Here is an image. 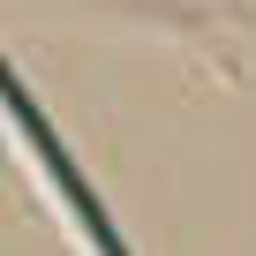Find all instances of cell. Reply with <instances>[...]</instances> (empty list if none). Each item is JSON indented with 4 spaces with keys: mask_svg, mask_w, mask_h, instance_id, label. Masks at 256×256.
Here are the masks:
<instances>
[{
    "mask_svg": "<svg viewBox=\"0 0 256 256\" xmlns=\"http://www.w3.org/2000/svg\"><path fill=\"white\" fill-rule=\"evenodd\" d=\"M0 113L16 120V136L30 144V158H38V174L53 181V196H60V211L83 226V241H90V256H128V241L113 234V218H106V204L90 196V181H83V166L68 158V144L53 136V120L30 106V90H23V76L0 60Z\"/></svg>",
    "mask_w": 256,
    "mask_h": 256,
    "instance_id": "6da1fadb",
    "label": "cell"
}]
</instances>
